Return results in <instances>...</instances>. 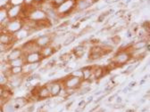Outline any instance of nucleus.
I'll list each match as a JSON object with an SVG mask.
<instances>
[{
  "mask_svg": "<svg viewBox=\"0 0 150 112\" xmlns=\"http://www.w3.org/2000/svg\"><path fill=\"white\" fill-rule=\"evenodd\" d=\"M82 79L79 78H75L73 76H70L68 78H66L64 81H63V86L64 88H71V89H75L77 90L79 87H81Z\"/></svg>",
  "mask_w": 150,
  "mask_h": 112,
  "instance_id": "nucleus-5",
  "label": "nucleus"
},
{
  "mask_svg": "<svg viewBox=\"0 0 150 112\" xmlns=\"http://www.w3.org/2000/svg\"><path fill=\"white\" fill-rule=\"evenodd\" d=\"M98 1H99V0H94V2H95V3H96V2H98Z\"/></svg>",
  "mask_w": 150,
  "mask_h": 112,
  "instance_id": "nucleus-55",
  "label": "nucleus"
},
{
  "mask_svg": "<svg viewBox=\"0 0 150 112\" xmlns=\"http://www.w3.org/2000/svg\"><path fill=\"white\" fill-rule=\"evenodd\" d=\"M72 1H75V2H76V1H78V0H72Z\"/></svg>",
  "mask_w": 150,
  "mask_h": 112,
  "instance_id": "nucleus-56",
  "label": "nucleus"
},
{
  "mask_svg": "<svg viewBox=\"0 0 150 112\" xmlns=\"http://www.w3.org/2000/svg\"><path fill=\"white\" fill-rule=\"evenodd\" d=\"M102 57V55L100 53H89L88 55V58L89 60L91 61H96V60H98Z\"/></svg>",
  "mask_w": 150,
  "mask_h": 112,
  "instance_id": "nucleus-32",
  "label": "nucleus"
},
{
  "mask_svg": "<svg viewBox=\"0 0 150 112\" xmlns=\"http://www.w3.org/2000/svg\"><path fill=\"white\" fill-rule=\"evenodd\" d=\"M4 90H5V85H0V96H2L3 92H4Z\"/></svg>",
  "mask_w": 150,
  "mask_h": 112,
  "instance_id": "nucleus-42",
  "label": "nucleus"
},
{
  "mask_svg": "<svg viewBox=\"0 0 150 112\" xmlns=\"http://www.w3.org/2000/svg\"><path fill=\"white\" fill-rule=\"evenodd\" d=\"M86 105H87V102H86V101H81L80 103H79V107L80 108H85L86 107Z\"/></svg>",
  "mask_w": 150,
  "mask_h": 112,
  "instance_id": "nucleus-41",
  "label": "nucleus"
},
{
  "mask_svg": "<svg viewBox=\"0 0 150 112\" xmlns=\"http://www.w3.org/2000/svg\"><path fill=\"white\" fill-rule=\"evenodd\" d=\"M24 0H8L7 6H23Z\"/></svg>",
  "mask_w": 150,
  "mask_h": 112,
  "instance_id": "nucleus-27",
  "label": "nucleus"
},
{
  "mask_svg": "<svg viewBox=\"0 0 150 112\" xmlns=\"http://www.w3.org/2000/svg\"><path fill=\"white\" fill-rule=\"evenodd\" d=\"M30 31L28 29H26L24 27H23L20 30H18L17 32H15L13 36V38L16 41H20V40H23L24 39L25 37H27L29 35H30Z\"/></svg>",
  "mask_w": 150,
  "mask_h": 112,
  "instance_id": "nucleus-17",
  "label": "nucleus"
},
{
  "mask_svg": "<svg viewBox=\"0 0 150 112\" xmlns=\"http://www.w3.org/2000/svg\"><path fill=\"white\" fill-rule=\"evenodd\" d=\"M83 109H84L83 108H80V107H79L78 108L75 109V112H82V111H83Z\"/></svg>",
  "mask_w": 150,
  "mask_h": 112,
  "instance_id": "nucleus-45",
  "label": "nucleus"
},
{
  "mask_svg": "<svg viewBox=\"0 0 150 112\" xmlns=\"http://www.w3.org/2000/svg\"><path fill=\"white\" fill-rule=\"evenodd\" d=\"M23 27V20L21 18L9 20L4 26V31L13 35L15 32L20 30Z\"/></svg>",
  "mask_w": 150,
  "mask_h": 112,
  "instance_id": "nucleus-3",
  "label": "nucleus"
},
{
  "mask_svg": "<svg viewBox=\"0 0 150 112\" xmlns=\"http://www.w3.org/2000/svg\"><path fill=\"white\" fill-rule=\"evenodd\" d=\"M75 39H76V36H69L66 39H64V43H63V45L64 46H69V45H71Z\"/></svg>",
  "mask_w": 150,
  "mask_h": 112,
  "instance_id": "nucleus-30",
  "label": "nucleus"
},
{
  "mask_svg": "<svg viewBox=\"0 0 150 112\" xmlns=\"http://www.w3.org/2000/svg\"><path fill=\"white\" fill-rule=\"evenodd\" d=\"M7 62H8V65L10 67H23L25 64V62H24L23 57L18 58V59L13 60V61Z\"/></svg>",
  "mask_w": 150,
  "mask_h": 112,
  "instance_id": "nucleus-22",
  "label": "nucleus"
},
{
  "mask_svg": "<svg viewBox=\"0 0 150 112\" xmlns=\"http://www.w3.org/2000/svg\"><path fill=\"white\" fill-rule=\"evenodd\" d=\"M3 111H4V112H14V111H15V108H14L13 104L7 102L3 106Z\"/></svg>",
  "mask_w": 150,
  "mask_h": 112,
  "instance_id": "nucleus-26",
  "label": "nucleus"
},
{
  "mask_svg": "<svg viewBox=\"0 0 150 112\" xmlns=\"http://www.w3.org/2000/svg\"><path fill=\"white\" fill-rule=\"evenodd\" d=\"M90 6L91 5L87 3L85 0H78V1H76V4H75V12H77V13L85 12Z\"/></svg>",
  "mask_w": 150,
  "mask_h": 112,
  "instance_id": "nucleus-18",
  "label": "nucleus"
},
{
  "mask_svg": "<svg viewBox=\"0 0 150 112\" xmlns=\"http://www.w3.org/2000/svg\"><path fill=\"white\" fill-rule=\"evenodd\" d=\"M135 85H136V83H135V82H131V83H129V85H128V87H129V88L130 89L131 87H133V86H134Z\"/></svg>",
  "mask_w": 150,
  "mask_h": 112,
  "instance_id": "nucleus-44",
  "label": "nucleus"
},
{
  "mask_svg": "<svg viewBox=\"0 0 150 112\" xmlns=\"http://www.w3.org/2000/svg\"><path fill=\"white\" fill-rule=\"evenodd\" d=\"M23 6L28 7V8H31V7L35 6L34 0H24V2H23Z\"/></svg>",
  "mask_w": 150,
  "mask_h": 112,
  "instance_id": "nucleus-33",
  "label": "nucleus"
},
{
  "mask_svg": "<svg viewBox=\"0 0 150 112\" xmlns=\"http://www.w3.org/2000/svg\"><path fill=\"white\" fill-rule=\"evenodd\" d=\"M28 101L26 98H23V97H20V98H16L13 102V104L14 106V108L17 109V108H20L23 106H25L27 104Z\"/></svg>",
  "mask_w": 150,
  "mask_h": 112,
  "instance_id": "nucleus-21",
  "label": "nucleus"
},
{
  "mask_svg": "<svg viewBox=\"0 0 150 112\" xmlns=\"http://www.w3.org/2000/svg\"><path fill=\"white\" fill-rule=\"evenodd\" d=\"M11 75H22L23 73V67H10L9 68Z\"/></svg>",
  "mask_w": 150,
  "mask_h": 112,
  "instance_id": "nucleus-25",
  "label": "nucleus"
},
{
  "mask_svg": "<svg viewBox=\"0 0 150 112\" xmlns=\"http://www.w3.org/2000/svg\"><path fill=\"white\" fill-rule=\"evenodd\" d=\"M149 44V41L147 40H139L138 42H135L134 44L132 43L131 46L127 49V51L130 52V51H136V50H142L145 49L146 46Z\"/></svg>",
  "mask_w": 150,
  "mask_h": 112,
  "instance_id": "nucleus-15",
  "label": "nucleus"
},
{
  "mask_svg": "<svg viewBox=\"0 0 150 112\" xmlns=\"http://www.w3.org/2000/svg\"><path fill=\"white\" fill-rule=\"evenodd\" d=\"M8 83V78L3 73H0V85H6Z\"/></svg>",
  "mask_w": 150,
  "mask_h": 112,
  "instance_id": "nucleus-29",
  "label": "nucleus"
},
{
  "mask_svg": "<svg viewBox=\"0 0 150 112\" xmlns=\"http://www.w3.org/2000/svg\"><path fill=\"white\" fill-rule=\"evenodd\" d=\"M98 112H105V109H103V108H101L99 111H98Z\"/></svg>",
  "mask_w": 150,
  "mask_h": 112,
  "instance_id": "nucleus-52",
  "label": "nucleus"
},
{
  "mask_svg": "<svg viewBox=\"0 0 150 112\" xmlns=\"http://www.w3.org/2000/svg\"><path fill=\"white\" fill-rule=\"evenodd\" d=\"M131 59V55L129 51L127 50H120L115 55L114 59H112V62H114L116 66H122L129 62Z\"/></svg>",
  "mask_w": 150,
  "mask_h": 112,
  "instance_id": "nucleus-4",
  "label": "nucleus"
},
{
  "mask_svg": "<svg viewBox=\"0 0 150 112\" xmlns=\"http://www.w3.org/2000/svg\"><path fill=\"white\" fill-rule=\"evenodd\" d=\"M102 93V91H99V92H95V95H100Z\"/></svg>",
  "mask_w": 150,
  "mask_h": 112,
  "instance_id": "nucleus-48",
  "label": "nucleus"
},
{
  "mask_svg": "<svg viewBox=\"0 0 150 112\" xmlns=\"http://www.w3.org/2000/svg\"><path fill=\"white\" fill-rule=\"evenodd\" d=\"M51 41H52V36L48 34L40 36H38L36 39H34V43L40 48L49 46L51 44Z\"/></svg>",
  "mask_w": 150,
  "mask_h": 112,
  "instance_id": "nucleus-9",
  "label": "nucleus"
},
{
  "mask_svg": "<svg viewBox=\"0 0 150 112\" xmlns=\"http://www.w3.org/2000/svg\"><path fill=\"white\" fill-rule=\"evenodd\" d=\"M122 102V98H121L120 96L116 97V102H117V103H119V104H120V103H121Z\"/></svg>",
  "mask_w": 150,
  "mask_h": 112,
  "instance_id": "nucleus-43",
  "label": "nucleus"
},
{
  "mask_svg": "<svg viewBox=\"0 0 150 112\" xmlns=\"http://www.w3.org/2000/svg\"><path fill=\"white\" fill-rule=\"evenodd\" d=\"M45 1H47V0H34V4H35V6H40Z\"/></svg>",
  "mask_w": 150,
  "mask_h": 112,
  "instance_id": "nucleus-39",
  "label": "nucleus"
},
{
  "mask_svg": "<svg viewBox=\"0 0 150 112\" xmlns=\"http://www.w3.org/2000/svg\"><path fill=\"white\" fill-rule=\"evenodd\" d=\"M90 90H91V89H90L89 86H82V88H81V89L80 90V92H78V94H79V95H84V94H86L87 92H88Z\"/></svg>",
  "mask_w": 150,
  "mask_h": 112,
  "instance_id": "nucleus-34",
  "label": "nucleus"
},
{
  "mask_svg": "<svg viewBox=\"0 0 150 112\" xmlns=\"http://www.w3.org/2000/svg\"><path fill=\"white\" fill-rule=\"evenodd\" d=\"M137 66H138V63H137V64H134V63L130 64V65L129 66V68L126 69V71H125L124 73H130V72H132V71L137 68Z\"/></svg>",
  "mask_w": 150,
  "mask_h": 112,
  "instance_id": "nucleus-36",
  "label": "nucleus"
},
{
  "mask_svg": "<svg viewBox=\"0 0 150 112\" xmlns=\"http://www.w3.org/2000/svg\"><path fill=\"white\" fill-rule=\"evenodd\" d=\"M71 70V68H66L64 71H65V72H70Z\"/></svg>",
  "mask_w": 150,
  "mask_h": 112,
  "instance_id": "nucleus-49",
  "label": "nucleus"
},
{
  "mask_svg": "<svg viewBox=\"0 0 150 112\" xmlns=\"http://www.w3.org/2000/svg\"><path fill=\"white\" fill-rule=\"evenodd\" d=\"M8 21L9 19L7 16V6H0V26L4 29V26Z\"/></svg>",
  "mask_w": 150,
  "mask_h": 112,
  "instance_id": "nucleus-14",
  "label": "nucleus"
},
{
  "mask_svg": "<svg viewBox=\"0 0 150 112\" xmlns=\"http://www.w3.org/2000/svg\"><path fill=\"white\" fill-rule=\"evenodd\" d=\"M111 41H112V43L114 44V45H118V44H120L121 41H122L121 36H118V35H115L114 36H112Z\"/></svg>",
  "mask_w": 150,
  "mask_h": 112,
  "instance_id": "nucleus-31",
  "label": "nucleus"
},
{
  "mask_svg": "<svg viewBox=\"0 0 150 112\" xmlns=\"http://www.w3.org/2000/svg\"><path fill=\"white\" fill-rule=\"evenodd\" d=\"M92 99H93L92 97H88V100H87V102H87V104H88V102H92Z\"/></svg>",
  "mask_w": 150,
  "mask_h": 112,
  "instance_id": "nucleus-47",
  "label": "nucleus"
},
{
  "mask_svg": "<svg viewBox=\"0 0 150 112\" xmlns=\"http://www.w3.org/2000/svg\"><path fill=\"white\" fill-rule=\"evenodd\" d=\"M131 1H132V0H126V1H125V4H126V5H128V4H129V3H130Z\"/></svg>",
  "mask_w": 150,
  "mask_h": 112,
  "instance_id": "nucleus-50",
  "label": "nucleus"
},
{
  "mask_svg": "<svg viewBox=\"0 0 150 112\" xmlns=\"http://www.w3.org/2000/svg\"><path fill=\"white\" fill-rule=\"evenodd\" d=\"M25 20L32 21L37 23L50 22L46 13L41 8H40V6H33L31 8H28V13H27V16Z\"/></svg>",
  "mask_w": 150,
  "mask_h": 112,
  "instance_id": "nucleus-1",
  "label": "nucleus"
},
{
  "mask_svg": "<svg viewBox=\"0 0 150 112\" xmlns=\"http://www.w3.org/2000/svg\"><path fill=\"white\" fill-rule=\"evenodd\" d=\"M24 77H25V75H23V74H22V75H11V76L8 77L7 85L11 89L20 87L23 83Z\"/></svg>",
  "mask_w": 150,
  "mask_h": 112,
  "instance_id": "nucleus-6",
  "label": "nucleus"
},
{
  "mask_svg": "<svg viewBox=\"0 0 150 112\" xmlns=\"http://www.w3.org/2000/svg\"><path fill=\"white\" fill-rule=\"evenodd\" d=\"M84 51H85V46L83 45H79L76 47H74L73 53L76 57H81L84 54Z\"/></svg>",
  "mask_w": 150,
  "mask_h": 112,
  "instance_id": "nucleus-23",
  "label": "nucleus"
},
{
  "mask_svg": "<svg viewBox=\"0 0 150 112\" xmlns=\"http://www.w3.org/2000/svg\"><path fill=\"white\" fill-rule=\"evenodd\" d=\"M40 67V62H35V63H25L23 66V75H30L35 70L39 69Z\"/></svg>",
  "mask_w": 150,
  "mask_h": 112,
  "instance_id": "nucleus-12",
  "label": "nucleus"
},
{
  "mask_svg": "<svg viewBox=\"0 0 150 112\" xmlns=\"http://www.w3.org/2000/svg\"><path fill=\"white\" fill-rule=\"evenodd\" d=\"M23 52L21 47L20 48H18V47L13 48L7 54L6 62H10V61L15 60V59H18V58H21V57H23Z\"/></svg>",
  "mask_w": 150,
  "mask_h": 112,
  "instance_id": "nucleus-13",
  "label": "nucleus"
},
{
  "mask_svg": "<svg viewBox=\"0 0 150 112\" xmlns=\"http://www.w3.org/2000/svg\"><path fill=\"white\" fill-rule=\"evenodd\" d=\"M23 8V6H7V16L9 20L21 18Z\"/></svg>",
  "mask_w": 150,
  "mask_h": 112,
  "instance_id": "nucleus-7",
  "label": "nucleus"
},
{
  "mask_svg": "<svg viewBox=\"0 0 150 112\" xmlns=\"http://www.w3.org/2000/svg\"><path fill=\"white\" fill-rule=\"evenodd\" d=\"M85 1H86L87 3H88L89 5H91V6H92L94 3H95V2H94V0H85Z\"/></svg>",
  "mask_w": 150,
  "mask_h": 112,
  "instance_id": "nucleus-46",
  "label": "nucleus"
},
{
  "mask_svg": "<svg viewBox=\"0 0 150 112\" xmlns=\"http://www.w3.org/2000/svg\"><path fill=\"white\" fill-rule=\"evenodd\" d=\"M126 112H134V111H133L132 109H128V110H127Z\"/></svg>",
  "mask_w": 150,
  "mask_h": 112,
  "instance_id": "nucleus-51",
  "label": "nucleus"
},
{
  "mask_svg": "<svg viewBox=\"0 0 150 112\" xmlns=\"http://www.w3.org/2000/svg\"><path fill=\"white\" fill-rule=\"evenodd\" d=\"M145 83V80H142V81H140V85H143Z\"/></svg>",
  "mask_w": 150,
  "mask_h": 112,
  "instance_id": "nucleus-53",
  "label": "nucleus"
},
{
  "mask_svg": "<svg viewBox=\"0 0 150 112\" xmlns=\"http://www.w3.org/2000/svg\"><path fill=\"white\" fill-rule=\"evenodd\" d=\"M37 97H38V99H47V98L51 97L50 91H49V89L47 88V86L46 85L40 87L39 92H38Z\"/></svg>",
  "mask_w": 150,
  "mask_h": 112,
  "instance_id": "nucleus-19",
  "label": "nucleus"
},
{
  "mask_svg": "<svg viewBox=\"0 0 150 112\" xmlns=\"http://www.w3.org/2000/svg\"><path fill=\"white\" fill-rule=\"evenodd\" d=\"M71 76H73L75 78H79L81 79H83V74H82V70L81 69H77V70H73L72 72H71Z\"/></svg>",
  "mask_w": 150,
  "mask_h": 112,
  "instance_id": "nucleus-28",
  "label": "nucleus"
},
{
  "mask_svg": "<svg viewBox=\"0 0 150 112\" xmlns=\"http://www.w3.org/2000/svg\"><path fill=\"white\" fill-rule=\"evenodd\" d=\"M47 86V88L50 91V94L51 96H57L59 95V93L61 92V90L63 89V84L58 82V81H53L48 83L47 85H46Z\"/></svg>",
  "mask_w": 150,
  "mask_h": 112,
  "instance_id": "nucleus-10",
  "label": "nucleus"
},
{
  "mask_svg": "<svg viewBox=\"0 0 150 112\" xmlns=\"http://www.w3.org/2000/svg\"><path fill=\"white\" fill-rule=\"evenodd\" d=\"M0 112H4L3 111V108H0Z\"/></svg>",
  "mask_w": 150,
  "mask_h": 112,
  "instance_id": "nucleus-54",
  "label": "nucleus"
},
{
  "mask_svg": "<svg viewBox=\"0 0 150 112\" xmlns=\"http://www.w3.org/2000/svg\"><path fill=\"white\" fill-rule=\"evenodd\" d=\"M23 59L25 63H35V62H40L43 59L40 55V52H29L24 54Z\"/></svg>",
  "mask_w": 150,
  "mask_h": 112,
  "instance_id": "nucleus-8",
  "label": "nucleus"
},
{
  "mask_svg": "<svg viewBox=\"0 0 150 112\" xmlns=\"http://www.w3.org/2000/svg\"><path fill=\"white\" fill-rule=\"evenodd\" d=\"M35 109V106L34 105H31V106H29L26 109V112H33V110Z\"/></svg>",
  "mask_w": 150,
  "mask_h": 112,
  "instance_id": "nucleus-40",
  "label": "nucleus"
},
{
  "mask_svg": "<svg viewBox=\"0 0 150 112\" xmlns=\"http://www.w3.org/2000/svg\"><path fill=\"white\" fill-rule=\"evenodd\" d=\"M75 4H76V2L72 1V0H65L60 6L55 7V11L57 13L59 18L66 17L67 15L71 14L73 11H75Z\"/></svg>",
  "mask_w": 150,
  "mask_h": 112,
  "instance_id": "nucleus-2",
  "label": "nucleus"
},
{
  "mask_svg": "<svg viewBox=\"0 0 150 112\" xmlns=\"http://www.w3.org/2000/svg\"><path fill=\"white\" fill-rule=\"evenodd\" d=\"M82 70V74H83V79L82 80H88L89 78L92 76V69L91 67H85L83 69H81Z\"/></svg>",
  "mask_w": 150,
  "mask_h": 112,
  "instance_id": "nucleus-24",
  "label": "nucleus"
},
{
  "mask_svg": "<svg viewBox=\"0 0 150 112\" xmlns=\"http://www.w3.org/2000/svg\"><path fill=\"white\" fill-rule=\"evenodd\" d=\"M15 42L13 36L6 31L0 32V44L6 46H11Z\"/></svg>",
  "mask_w": 150,
  "mask_h": 112,
  "instance_id": "nucleus-11",
  "label": "nucleus"
},
{
  "mask_svg": "<svg viewBox=\"0 0 150 112\" xmlns=\"http://www.w3.org/2000/svg\"><path fill=\"white\" fill-rule=\"evenodd\" d=\"M8 48H9V46H6L0 44V52H6V51H8Z\"/></svg>",
  "mask_w": 150,
  "mask_h": 112,
  "instance_id": "nucleus-38",
  "label": "nucleus"
},
{
  "mask_svg": "<svg viewBox=\"0 0 150 112\" xmlns=\"http://www.w3.org/2000/svg\"><path fill=\"white\" fill-rule=\"evenodd\" d=\"M55 52H56L55 49H54L51 45L47 46H45V47H42V48L40 49V51L42 59L50 57V56H52Z\"/></svg>",
  "mask_w": 150,
  "mask_h": 112,
  "instance_id": "nucleus-16",
  "label": "nucleus"
},
{
  "mask_svg": "<svg viewBox=\"0 0 150 112\" xmlns=\"http://www.w3.org/2000/svg\"><path fill=\"white\" fill-rule=\"evenodd\" d=\"M91 69H92V74L95 79H98V78H103L105 75V69L102 68V67H99V66H94V67H91Z\"/></svg>",
  "mask_w": 150,
  "mask_h": 112,
  "instance_id": "nucleus-20",
  "label": "nucleus"
},
{
  "mask_svg": "<svg viewBox=\"0 0 150 112\" xmlns=\"http://www.w3.org/2000/svg\"><path fill=\"white\" fill-rule=\"evenodd\" d=\"M65 0H49V2L52 4V6L55 8L57 7L58 6H60L62 3H64Z\"/></svg>",
  "mask_w": 150,
  "mask_h": 112,
  "instance_id": "nucleus-35",
  "label": "nucleus"
},
{
  "mask_svg": "<svg viewBox=\"0 0 150 112\" xmlns=\"http://www.w3.org/2000/svg\"><path fill=\"white\" fill-rule=\"evenodd\" d=\"M7 102H9V100L4 98V97H2V96H0V108H3V106H4Z\"/></svg>",
  "mask_w": 150,
  "mask_h": 112,
  "instance_id": "nucleus-37",
  "label": "nucleus"
}]
</instances>
